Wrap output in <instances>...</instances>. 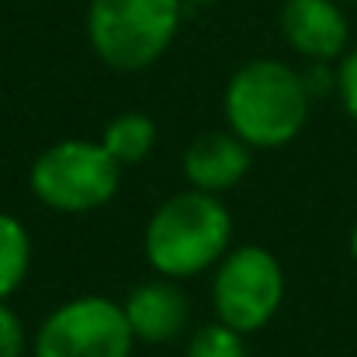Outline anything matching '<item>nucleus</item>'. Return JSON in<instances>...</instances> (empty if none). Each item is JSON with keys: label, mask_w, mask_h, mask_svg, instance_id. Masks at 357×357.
I'll list each match as a JSON object with an SVG mask.
<instances>
[{"label": "nucleus", "mask_w": 357, "mask_h": 357, "mask_svg": "<svg viewBox=\"0 0 357 357\" xmlns=\"http://www.w3.org/2000/svg\"><path fill=\"white\" fill-rule=\"evenodd\" d=\"M24 351H28L24 323L7 302H0V357H24Z\"/></svg>", "instance_id": "nucleus-13"}, {"label": "nucleus", "mask_w": 357, "mask_h": 357, "mask_svg": "<svg viewBox=\"0 0 357 357\" xmlns=\"http://www.w3.org/2000/svg\"><path fill=\"white\" fill-rule=\"evenodd\" d=\"M121 163L101 146L84 139H66L49 146L31 163V191L52 212H94L108 205L119 191Z\"/></svg>", "instance_id": "nucleus-4"}, {"label": "nucleus", "mask_w": 357, "mask_h": 357, "mask_svg": "<svg viewBox=\"0 0 357 357\" xmlns=\"http://www.w3.org/2000/svg\"><path fill=\"white\" fill-rule=\"evenodd\" d=\"M351 253H354V260H357V226H354V233H351Z\"/></svg>", "instance_id": "nucleus-16"}, {"label": "nucleus", "mask_w": 357, "mask_h": 357, "mask_svg": "<svg viewBox=\"0 0 357 357\" xmlns=\"http://www.w3.org/2000/svg\"><path fill=\"white\" fill-rule=\"evenodd\" d=\"M153 142H156V125L146 119V115H135V112L112 119L105 125V135H101V146L119 160L121 167L146 160L149 149H153Z\"/></svg>", "instance_id": "nucleus-10"}, {"label": "nucleus", "mask_w": 357, "mask_h": 357, "mask_svg": "<svg viewBox=\"0 0 357 357\" xmlns=\"http://www.w3.org/2000/svg\"><path fill=\"white\" fill-rule=\"evenodd\" d=\"M309 101L302 73L278 59H253L226 87V121L250 149H278L305 128Z\"/></svg>", "instance_id": "nucleus-1"}, {"label": "nucleus", "mask_w": 357, "mask_h": 357, "mask_svg": "<svg viewBox=\"0 0 357 357\" xmlns=\"http://www.w3.org/2000/svg\"><path fill=\"white\" fill-rule=\"evenodd\" d=\"M250 170V146L236 132H205L184 153V177L195 191L222 195Z\"/></svg>", "instance_id": "nucleus-8"}, {"label": "nucleus", "mask_w": 357, "mask_h": 357, "mask_svg": "<svg viewBox=\"0 0 357 357\" xmlns=\"http://www.w3.org/2000/svg\"><path fill=\"white\" fill-rule=\"evenodd\" d=\"M233 219L219 195L184 191L163 202L146 226V260L163 278H195L229 253Z\"/></svg>", "instance_id": "nucleus-2"}, {"label": "nucleus", "mask_w": 357, "mask_h": 357, "mask_svg": "<svg viewBox=\"0 0 357 357\" xmlns=\"http://www.w3.org/2000/svg\"><path fill=\"white\" fill-rule=\"evenodd\" d=\"M28 267H31V236H28V229L14 215L0 212V302H7L21 288Z\"/></svg>", "instance_id": "nucleus-11"}, {"label": "nucleus", "mask_w": 357, "mask_h": 357, "mask_svg": "<svg viewBox=\"0 0 357 357\" xmlns=\"http://www.w3.org/2000/svg\"><path fill=\"white\" fill-rule=\"evenodd\" d=\"M284 298V274L271 250L236 246L215 264L212 305L219 323L239 333H257L274 319Z\"/></svg>", "instance_id": "nucleus-5"}, {"label": "nucleus", "mask_w": 357, "mask_h": 357, "mask_svg": "<svg viewBox=\"0 0 357 357\" xmlns=\"http://www.w3.org/2000/svg\"><path fill=\"white\" fill-rule=\"evenodd\" d=\"M281 31L295 52L312 63H330L347 49V17L337 0H288L281 7Z\"/></svg>", "instance_id": "nucleus-7"}, {"label": "nucleus", "mask_w": 357, "mask_h": 357, "mask_svg": "<svg viewBox=\"0 0 357 357\" xmlns=\"http://www.w3.org/2000/svg\"><path fill=\"white\" fill-rule=\"evenodd\" d=\"M125 319L132 326V337L142 344H167L184 333L191 305L177 284L167 281H146L128 291L125 298Z\"/></svg>", "instance_id": "nucleus-9"}, {"label": "nucleus", "mask_w": 357, "mask_h": 357, "mask_svg": "<svg viewBox=\"0 0 357 357\" xmlns=\"http://www.w3.org/2000/svg\"><path fill=\"white\" fill-rule=\"evenodd\" d=\"M132 326L125 309L105 295H80L59 305L35 333V357H128Z\"/></svg>", "instance_id": "nucleus-6"}, {"label": "nucleus", "mask_w": 357, "mask_h": 357, "mask_svg": "<svg viewBox=\"0 0 357 357\" xmlns=\"http://www.w3.org/2000/svg\"><path fill=\"white\" fill-rule=\"evenodd\" d=\"M337 91H340V101H344L347 115L357 121V49L340 59V70H337Z\"/></svg>", "instance_id": "nucleus-14"}, {"label": "nucleus", "mask_w": 357, "mask_h": 357, "mask_svg": "<svg viewBox=\"0 0 357 357\" xmlns=\"http://www.w3.org/2000/svg\"><path fill=\"white\" fill-rule=\"evenodd\" d=\"M188 357H246L243 347V333L226 326V323H212L202 326L191 344H188Z\"/></svg>", "instance_id": "nucleus-12"}, {"label": "nucleus", "mask_w": 357, "mask_h": 357, "mask_svg": "<svg viewBox=\"0 0 357 357\" xmlns=\"http://www.w3.org/2000/svg\"><path fill=\"white\" fill-rule=\"evenodd\" d=\"M181 0H91L87 35L94 52L121 73L153 66L174 42Z\"/></svg>", "instance_id": "nucleus-3"}, {"label": "nucleus", "mask_w": 357, "mask_h": 357, "mask_svg": "<svg viewBox=\"0 0 357 357\" xmlns=\"http://www.w3.org/2000/svg\"><path fill=\"white\" fill-rule=\"evenodd\" d=\"M181 3H195V7H208V3H219V0H181Z\"/></svg>", "instance_id": "nucleus-15"}]
</instances>
